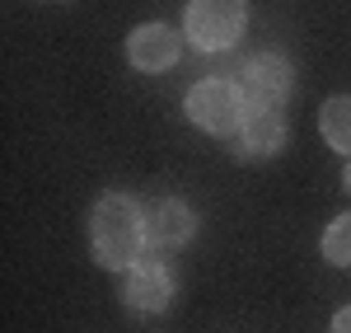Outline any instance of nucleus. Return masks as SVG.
I'll return each instance as SVG.
<instances>
[{
    "label": "nucleus",
    "mask_w": 351,
    "mask_h": 333,
    "mask_svg": "<svg viewBox=\"0 0 351 333\" xmlns=\"http://www.w3.org/2000/svg\"><path fill=\"white\" fill-rule=\"evenodd\" d=\"M38 5H66V0H38Z\"/></svg>",
    "instance_id": "nucleus-13"
},
{
    "label": "nucleus",
    "mask_w": 351,
    "mask_h": 333,
    "mask_svg": "<svg viewBox=\"0 0 351 333\" xmlns=\"http://www.w3.org/2000/svg\"><path fill=\"white\" fill-rule=\"evenodd\" d=\"M286 108H267V104H248V117H243L239 137H234V155L243 160H271L286 150Z\"/></svg>",
    "instance_id": "nucleus-7"
},
{
    "label": "nucleus",
    "mask_w": 351,
    "mask_h": 333,
    "mask_svg": "<svg viewBox=\"0 0 351 333\" xmlns=\"http://www.w3.org/2000/svg\"><path fill=\"white\" fill-rule=\"evenodd\" d=\"M173 296H178V277H173L169 258L155 249L122 273V301L136 314H164V310L173 306Z\"/></svg>",
    "instance_id": "nucleus-4"
},
{
    "label": "nucleus",
    "mask_w": 351,
    "mask_h": 333,
    "mask_svg": "<svg viewBox=\"0 0 351 333\" xmlns=\"http://www.w3.org/2000/svg\"><path fill=\"white\" fill-rule=\"evenodd\" d=\"M183 33L173 24H136L127 33V61H132V71L141 76H164V71H173L178 61H183Z\"/></svg>",
    "instance_id": "nucleus-6"
},
{
    "label": "nucleus",
    "mask_w": 351,
    "mask_h": 333,
    "mask_svg": "<svg viewBox=\"0 0 351 333\" xmlns=\"http://www.w3.org/2000/svg\"><path fill=\"white\" fill-rule=\"evenodd\" d=\"M319 253H324L328 268H351V211L328 221L324 240H319Z\"/></svg>",
    "instance_id": "nucleus-10"
},
{
    "label": "nucleus",
    "mask_w": 351,
    "mask_h": 333,
    "mask_svg": "<svg viewBox=\"0 0 351 333\" xmlns=\"http://www.w3.org/2000/svg\"><path fill=\"white\" fill-rule=\"evenodd\" d=\"M89 253L99 268L127 273L150 253V221H145V202L132 193H104L89 207Z\"/></svg>",
    "instance_id": "nucleus-1"
},
{
    "label": "nucleus",
    "mask_w": 351,
    "mask_h": 333,
    "mask_svg": "<svg viewBox=\"0 0 351 333\" xmlns=\"http://www.w3.org/2000/svg\"><path fill=\"white\" fill-rule=\"evenodd\" d=\"M239 89L248 104H267V108H286L291 89H295V66L286 61V52H258L239 66Z\"/></svg>",
    "instance_id": "nucleus-5"
},
{
    "label": "nucleus",
    "mask_w": 351,
    "mask_h": 333,
    "mask_svg": "<svg viewBox=\"0 0 351 333\" xmlns=\"http://www.w3.org/2000/svg\"><path fill=\"white\" fill-rule=\"evenodd\" d=\"M342 188L351 193V160H347V169H342Z\"/></svg>",
    "instance_id": "nucleus-12"
},
{
    "label": "nucleus",
    "mask_w": 351,
    "mask_h": 333,
    "mask_svg": "<svg viewBox=\"0 0 351 333\" xmlns=\"http://www.w3.org/2000/svg\"><path fill=\"white\" fill-rule=\"evenodd\" d=\"M328 333H351V306H342L337 314H332V329Z\"/></svg>",
    "instance_id": "nucleus-11"
},
{
    "label": "nucleus",
    "mask_w": 351,
    "mask_h": 333,
    "mask_svg": "<svg viewBox=\"0 0 351 333\" xmlns=\"http://www.w3.org/2000/svg\"><path fill=\"white\" fill-rule=\"evenodd\" d=\"M319 132H324L328 150H337V155L351 160V94L324 99V108H319Z\"/></svg>",
    "instance_id": "nucleus-9"
},
{
    "label": "nucleus",
    "mask_w": 351,
    "mask_h": 333,
    "mask_svg": "<svg viewBox=\"0 0 351 333\" xmlns=\"http://www.w3.org/2000/svg\"><path fill=\"white\" fill-rule=\"evenodd\" d=\"M145 221H150V249H183L202 225L192 202L183 197H160L155 207H145Z\"/></svg>",
    "instance_id": "nucleus-8"
},
{
    "label": "nucleus",
    "mask_w": 351,
    "mask_h": 333,
    "mask_svg": "<svg viewBox=\"0 0 351 333\" xmlns=\"http://www.w3.org/2000/svg\"><path fill=\"white\" fill-rule=\"evenodd\" d=\"M183 113L192 117V127H202L206 137H220V141H234L248 117V99L234 76H206L197 80L183 94Z\"/></svg>",
    "instance_id": "nucleus-2"
},
{
    "label": "nucleus",
    "mask_w": 351,
    "mask_h": 333,
    "mask_svg": "<svg viewBox=\"0 0 351 333\" xmlns=\"http://www.w3.org/2000/svg\"><path fill=\"white\" fill-rule=\"evenodd\" d=\"M248 28V0H188L183 10V38L192 43V52H230L243 43Z\"/></svg>",
    "instance_id": "nucleus-3"
}]
</instances>
